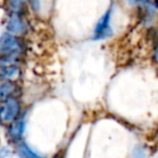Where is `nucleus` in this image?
Returning <instances> with one entry per match:
<instances>
[{"instance_id": "9b49d317", "label": "nucleus", "mask_w": 158, "mask_h": 158, "mask_svg": "<svg viewBox=\"0 0 158 158\" xmlns=\"http://www.w3.org/2000/svg\"><path fill=\"white\" fill-rule=\"evenodd\" d=\"M128 2H130V3H135V2H138V0H127Z\"/></svg>"}, {"instance_id": "9d476101", "label": "nucleus", "mask_w": 158, "mask_h": 158, "mask_svg": "<svg viewBox=\"0 0 158 158\" xmlns=\"http://www.w3.org/2000/svg\"><path fill=\"white\" fill-rule=\"evenodd\" d=\"M133 158H147L146 155H145V151L142 148H139L134 152L133 154Z\"/></svg>"}, {"instance_id": "6e6552de", "label": "nucleus", "mask_w": 158, "mask_h": 158, "mask_svg": "<svg viewBox=\"0 0 158 158\" xmlns=\"http://www.w3.org/2000/svg\"><path fill=\"white\" fill-rule=\"evenodd\" d=\"M18 152L22 158H44L38 155L37 153H35L26 143L22 142V141H20L18 145Z\"/></svg>"}, {"instance_id": "20e7f679", "label": "nucleus", "mask_w": 158, "mask_h": 158, "mask_svg": "<svg viewBox=\"0 0 158 158\" xmlns=\"http://www.w3.org/2000/svg\"><path fill=\"white\" fill-rule=\"evenodd\" d=\"M110 11H107L106 13L103 14L99 22L97 23L93 33V39L100 40L105 39L112 36V28H110Z\"/></svg>"}, {"instance_id": "f03ea898", "label": "nucleus", "mask_w": 158, "mask_h": 158, "mask_svg": "<svg viewBox=\"0 0 158 158\" xmlns=\"http://www.w3.org/2000/svg\"><path fill=\"white\" fill-rule=\"evenodd\" d=\"M21 113V103L18 97L9 98L0 102V123L10 125L19 119Z\"/></svg>"}, {"instance_id": "1a4fd4ad", "label": "nucleus", "mask_w": 158, "mask_h": 158, "mask_svg": "<svg viewBox=\"0 0 158 158\" xmlns=\"http://www.w3.org/2000/svg\"><path fill=\"white\" fill-rule=\"evenodd\" d=\"M27 0H11V9L13 11V14H19L22 9L24 8V5Z\"/></svg>"}, {"instance_id": "0eeeda50", "label": "nucleus", "mask_w": 158, "mask_h": 158, "mask_svg": "<svg viewBox=\"0 0 158 158\" xmlns=\"http://www.w3.org/2000/svg\"><path fill=\"white\" fill-rule=\"evenodd\" d=\"M25 130V123L22 119H16L15 121H13L12 123L9 125V130H8V133H9L10 138L13 141H18L20 142L21 138L24 134Z\"/></svg>"}, {"instance_id": "f257e3e1", "label": "nucleus", "mask_w": 158, "mask_h": 158, "mask_svg": "<svg viewBox=\"0 0 158 158\" xmlns=\"http://www.w3.org/2000/svg\"><path fill=\"white\" fill-rule=\"evenodd\" d=\"M23 52V44L19 36L5 33L0 37V59L14 62Z\"/></svg>"}, {"instance_id": "423d86ee", "label": "nucleus", "mask_w": 158, "mask_h": 158, "mask_svg": "<svg viewBox=\"0 0 158 158\" xmlns=\"http://www.w3.org/2000/svg\"><path fill=\"white\" fill-rule=\"evenodd\" d=\"M19 92V86L15 81H5L0 85V102L9 98L16 97Z\"/></svg>"}, {"instance_id": "7ed1b4c3", "label": "nucleus", "mask_w": 158, "mask_h": 158, "mask_svg": "<svg viewBox=\"0 0 158 158\" xmlns=\"http://www.w3.org/2000/svg\"><path fill=\"white\" fill-rule=\"evenodd\" d=\"M21 69L15 62L0 59V78L6 81H14L20 77Z\"/></svg>"}, {"instance_id": "39448f33", "label": "nucleus", "mask_w": 158, "mask_h": 158, "mask_svg": "<svg viewBox=\"0 0 158 158\" xmlns=\"http://www.w3.org/2000/svg\"><path fill=\"white\" fill-rule=\"evenodd\" d=\"M8 33L15 36H21L26 33L27 27L25 24V21L21 18L19 14H12L11 18H9L7 23Z\"/></svg>"}]
</instances>
